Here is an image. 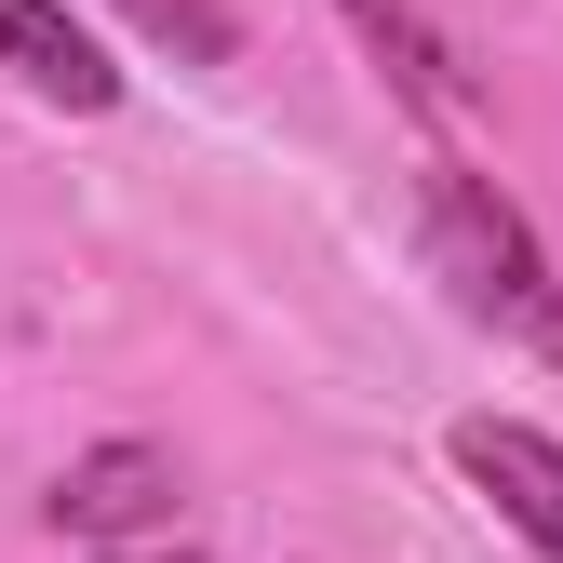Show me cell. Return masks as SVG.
<instances>
[{
  "mask_svg": "<svg viewBox=\"0 0 563 563\" xmlns=\"http://www.w3.org/2000/svg\"><path fill=\"white\" fill-rule=\"evenodd\" d=\"M430 268L456 282V309H470L483 335L537 349V363L563 376V282H550V255H537V229H523V201H510L497 175L430 162Z\"/></svg>",
  "mask_w": 563,
  "mask_h": 563,
  "instance_id": "cell-1",
  "label": "cell"
},
{
  "mask_svg": "<svg viewBox=\"0 0 563 563\" xmlns=\"http://www.w3.org/2000/svg\"><path fill=\"white\" fill-rule=\"evenodd\" d=\"M175 497H188V483H175L162 443H81L54 470L41 510H54V537H81V550H148V537H175Z\"/></svg>",
  "mask_w": 563,
  "mask_h": 563,
  "instance_id": "cell-2",
  "label": "cell"
},
{
  "mask_svg": "<svg viewBox=\"0 0 563 563\" xmlns=\"http://www.w3.org/2000/svg\"><path fill=\"white\" fill-rule=\"evenodd\" d=\"M443 456H456V483H470L537 563H563V443H550V430H523V416H456Z\"/></svg>",
  "mask_w": 563,
  "mask_h": 563,
  "instance_id": "cell-3",
  "label": "cell"
},
{
  "mask_svg": "<svg viewBox=\"0 0 563 563\" xmlns=\"http://www.w3.org/2000/svg\"><path fill=\"white\" fill-rule=\"evenodd\" d=\"M0 67H14L41 108H67V121L121 108V67H108V41L67 14V0H0Z\"/></svg>",
  "mask_w": 563,
  "mask_h": 563,
  "instance_id": "cell-4",
  "label": "cell"
},
{
  "mask_svg": "<svg viewBox=\"0 0 563 563\" xmlns=\"http://www.w3.org/2000/svg\"><path fill=\"white\" fill-rule=\"evenodd\" d=\"M335 14L363 27V54L389 67V95H402L416 121H470V108H483V81L456 67V41H443L430 14H416V0H335Z\"/></svg>",
  "mask_w": 563,
  "mask_h": 563,
  "instance_id": "cell-5",
  "label": "cell"
},
{
  "mask_svg": "<svg viewBox=\"0 0 563 563\" xmlns=\"http://www.w3.org/2000/svg\"><path fill=\"white\" fill-rule=\"evenodd\" d=\"M121 27L148 41V54H175V67H229L242 54V14H229V0H121Z\"/></svg>",
  "mask_w": 563,
  "mask_h": 563,
  "instance_id": "cell-6",
  "label": "cell"
},
{
  "mask_svg": "<svg viewBox=\"0 0 563 563\" xmlns=\"http://www.w3.org/2000/svg\"><path fill=\"white\" fill-rule=\"evenodd\" d=\"M81 563H201V550H175V537H148V550H81Z\"/></svg>",
  "mask_w": 563,
  "mask_h": 563,
  "instance_id": "cell-7",
  "label": "cell"
}]
</instances>
